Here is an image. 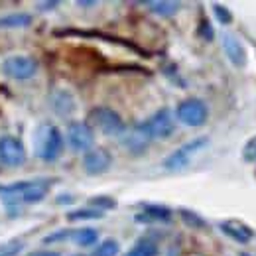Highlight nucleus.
I'll use <instances>...</instances> for the list:
<instances>
[{
  "mask_svg": "<svg viewBox=\"0 0 256 256\" xmlns=\"http://www.w3.org/2000/svg\"><path fill=\"white\" fill-rule=\"evenodd\" d=\"M52 190V180H34V182H16L12 186L0 188V199L4 205L20 203H40L48 197Z\"/></svg>",
  "mask_w": 256,
  "mask_h": 256,
  "instance_id": "f257e3e1",
  "label": "nucleus"
},
{
  "mask_svg": "<svg viewBox=\"0 0 256 256\" xmlns=\"http://www.w3.org/2000/svg\"><path fill=\"white\" fill-rule=\"evenodd\" d=\"M36 156L44 162H56L64 152V136L62 130L54 124H42L34 136Z\"/></svg>",
  "mask_w": 256,
  "mask_h": 256,
  "instance_id": "f03ea898",
  "label": "nucleus"
},
{
  "mask_svg": "<svg viewBox=\"0 0 256 256\" xmlns=\"http://www.w3.org/2000/svg\"><path fill=\"white\" fill-rule=\"evenodd\" d=\"M87 124L91 128H96L100 134L104 136H122L124 134V122L120 118V114L108 106H95L89 110V116H87Z\"/></svg>",
  "mask_w": 256,
  "mask_h": 256,
  "instance_id": "7ed1b4c3",
  "label": "nucleus"
},
{
  "mask_svg": "<svg viewBox=\"0 0 256 256\" xmlns=\"http://www.w3.org/2000/svg\"><path fill=\"white\" fill-rule=\"evenodd\" d=\"M140 128L150 138V142L152 140H166L176 130V116H174V112L170 108H160L150 118L140 122Z\"/></svg>",
  "mask_w": 256,
  "mask_h": 256,
  "instance_id": "20e7f679",
  "label": "nucleus"
},
{
  "mask_svg": "<svg viewBox=\"0 0 256 256\" xmlns=\"http://www.w3.org/2000/svg\"><path fill=\"white\" fill-rule=\"evenodd\" d=\"M176 118L186 124L190 128H197V126H203L209 118V108L205 104V100L201 98H186L178 104V110H176Z\"/></svg>",
  "mask_w": 256,
  "mask_h": 256,
  "instance_id": "39448f33",
  "label": "nucleus"
},
{
  "mask_svg": "<svg viewBox=\"0 0 256 256\" xmlns=\"http://www.w3.org/2000/svg\"><path fill=\"white\" fill-rule=\"evenodd\" d=\"M207 142H209V140H207L205 136H203V138L190 140L188 144L180 146L176 152H172V154L164 160V168H166V170H170V172H176V170H184V168H188L193 156H195L203 146H207Z\"/></svg>",
  "mask_w": 256,
  "mask_h": 256,
  "instance_id": "423d86ee",
  "label": "nucleus"
},
{
  "mask_svg": "<svg viewBox=\"0 0 256 256\" xmlns=\"http://www.w3.org/2000/svg\"><path fill=\"white\" fill-rule=\"evenodd\" d=\"M2 71L10 79L28 81L38 73V62L30 56H12L2 64Z\"/></svg>",
  "mask_w": 256,
  "mask_h": 256,
  "instance_id": "0eeeda50",
  "label": "nucleus"
},
{
  "mask_svg": "<svg viewBox=\"0 0 256 256\" xmlns=\"http://www.w3.org/2000/svg\"><path fill=\"white\" fill-rule=\"evenodd\" d=\"M67 142L77 152H89L95 144V132L87 122H69Z\"/></svg>",
  "mask_w": 256,
  "mask_h": 256,
  "instance_id": "6e6552de",
  "label": "nucleus"
},
{
  "mask_svg": "<svg viewBox=\"0 0 256 256\" xmlns=\"http://www.w3.org/2000/svg\"><path fill=\"white\" fill-rule=\"evenodd\" d=\"M0 162L10 168H18L26 162L24 144L16 136H2L0 138Z\"/></svg>",
  "mask_w": 256,
  "mask_h": 256,
  "instance_id": "1a4fd4ad",
  "label": "nucleus"
},
{
  "mask_svg": "<svg viewBox=\"0 0 256 256\" xmlns=\"http://www.w3.org/2000/svg\"><path fill=\"white\" fill-rule=\"evenodd\" d=\"M112 164V156L104 148H91L83 156V170L87 176H100L106 174Z\"/></svg>",
  "mask_w": 256,
  "mask_h": 256,
  "instance_id": "9d476101",
  "label": "nucleus"
},
{
  "mask_svg": "<svg viewBox=\"0 0 256 256\" xmlns=\"http://www.w3.org/2000/svg\"><path fill=\"white\" fill-rule=\"evenodd\" d=\"M221 40H223V50L226 58H228V62L234 67H244L246 65V52H244V46L238 42V38L224 32L221 36Z\"/></svg>",
  "mask_w": 256,
  "mask_h": 256,
  "instance_id": "9b49d317",
  "label": "nucleus"
},
{
  "mask_svg": "<svg viewBox=\"0 0 256 256\" xmlns=\"http://www.w3.org/2000/svg\"><path fill=\"white\" fill-rule=\"evenodd\" d=\"M136 223H168L172 221V209L164 205H144V211L134 217Z\"/></svg>",
  "mask_w": 256,
  "mask_h": 256,
  "instance_id": "f8f14e48",
  "label": "nucleus"
},
{
  "mask_svg": "<svg viewBox=\"0 0 256 256\" xmlns=\"http://www.w3.org/2000/svg\"><path fill=\"white\" fill-rule=\"evenodd\" d=\"M221 230H223L228 238H232V240H236L240 244H246L254 236L252 228L246 226L244 223H240V221H223L221 223Z\"/></svg>",
  "mask_w": 256,
  "mask_h": 256,
  "instance_id": "ddd939ff",
  "label": "nucleus"
},
{
  "mask_svg": "<svg viewBox=\"0 0 256 256\" xmlns=\"http://www.w3.org/2000/svg\"><path fill=\"white\" fill-rule=\"evenodd\" d=\"M122 142H124V146H126L130 152H134V154H142V150H146V146L150 144V138L142 132V128L140 124H136V126H132L130 130H124V134H122Z\"/></svg>",
  "mask_w": 256,
  "mask_h": 256,
  "instance_id": "4468645a",
  "label": "nucleus"
},
{
  "mask_svg": "<svg viewBox=\"0 0 256 256\" xmlns=\"http://www.w3.org/2000/svg\"><path fill=\"white\" fill-rule=\"evenodd\" d=\"M148 8L164 18H170V16H176L182 8L180 2H172V0H154V2H148Z\"/></svg>",
  "mask_w": 256,
  "mask_h": 256,
  "instance_id": "2eb2a0df",
  "label": "nucleus"
},
{
  "mask_svg": "<svg viewBox=\"0 0 256 256\" xmlns=\"http://www.w3.org/2000/svg\"><path fill=\"white\" fill-rule=\"evenodd\" d=\"M32 24V16L24 12H14L0 16V28H28Z\"/></svg>",
  "mask_w": 256,
  "mask_h": 256,
  "instance_id": "dca6fc26",
  "label": "nucleus"
},
{
  "mask_svg": "<svg viewBox=\"0 0 256 256\" xmlns=\"http://www.w3.org/2000/svg\"><path fill=\"white\" fill-rule=\"evenodd\" d=\"M158 254H160V248H158V244L154 240L140 238V240H136V244L124 256H158Z\"/></svg>",
  "mask_w": 256,
  "mask_h": 256,
  "instance_id": "f3484780",
  "label": "nucleus"
},
{
  "mask_svg": "<svg viewBox=\"0 0 256 256\" xmlns=\"http://www.w3.org/2000/svg\"><path fill=\"white\" fill-rule=\"evenodd\" d=\"M71 238L75 240V244L79 246H93L98 240V232L93 226H85V228H75L71 232Z\"/></svg>",
  "mask_w": 256,
  "mask_h": 256,
  "instance_id": "a211bd4d",
  "label": "nucleus"
},
{
  "mask_svg": "<svg viewBox=\"0 0 256 256\" xmlns=\"http://www.w3.org/2000/svg\"><path fill=\"white\" fill-rule=\"evenodd\" d=\"M54 108H56V112L62 114V116L71 114V112L75 110L73 96L69 95V93H65V91H58L56 96H54Z\"/></svg>",
  "mask_w": 256,
  "mask_h": 256,
  "instance_id": "6ab92c4d",
  "label": "nucleus"
},
{
  "mask_svg": "<svg viewBox=\"0 0 256 256\" xmlns=\"http://www.w3.org/2000/svg\"><path fill=\"white\" fill-rule=\"evenodd\" d=\"M102 211L98 209H75L71 213H67V221H93V219H100Z\"/></svg>",
  "mask_w": 256,
  "mask_h": 256,
  "instance_id": "aec40b11",
  "label": "nucleus"
},
{
  "mask_svg": "<svg viewBox=\"0 0 256 256\" xmlns=\"http://www.w3.org/2000/svg\"><path fill=\"white\" fill-rule=\"evenodd\" d=\"M118 254V242L114 238L102 240L95 248V256H116Z\"/></svg>",
  "mask_w": 256,
  "mask_h": 256,
  "instance_id": "412c9836",
  "label": "nucleus"
},
{
  "mask_svg": "<svg viewBox=\"0 0 256 256\" xmlns=\"http://www.w3.org/2000/svg\"><path fill=\"white\" fill-rule=\"evenodd\" d=\"M180 215H182L184 223L193 226V228H203V226H207L205 219H201V215L193 213V211H190V209H180Z\"/></svg>",
  "mask_w": 256,
  "mask_h": 256,
  "instance_id": "4be33fe9",
  "label": "nucleus"
},
{
  "mask_svg": "<svg viewBox=\"0 0 256 256\" xmlns=\"http://www.w3.org/2000/svg\"><path fill=\"white\" fill-rule=\"evenodd\" d=\"M22 240H8V242H2L0 244V256H16L22 250Z\"/></svg>",
  "mask_w": 256,
  "mask_h": 256,
  "instance_id": "5701e85b",
  "label": "nucleus"
},
{
  "mask_svg": "<svg viewBox=\"0 0 256 256\" xmlns=\"http://www.w3.org/2000/svg\"><path fill=\"white\" fill-rule=\"evenodd\" d=\"M91 205H93V209L104 211V209H114V207H116V201H114L112 197L100 195V197H93V199H91Z\"/></svg>",
  "mask_w": 256,
  "mask_h": 256,
  "instance_id": "b1692460",
  "label": "nucleus"
},
{
  "mask_svg": "<svg viewBox=\"0 0 256 256\" xmlns=\"http://www.w3.org/2000/svg\"><path fill=\"white\" fill-rule=\"evenodd\" d=\"M213 14H215V18L219 20V24H223V26L232 22V14L224 8L223 4H213Z\"/></svg>",
  "mask_w": 256,
  "mask_h": 256,
  "instance_id": "393cba45",
  "label": "nucleus"
},
{
  "mask_svg": "<svg viewBox=\"0 0 256 256\" xmlns=\"http://www.w3.org/2000/svg\"><path fill=\"white\" fill-rule=\"evenodd\" d=\"M242 160L248 162V164H256V136H252L244 148H242Z\"/></svg>",
  "mask_w": 256,
  "mask_h": 256,
  "instance_id": "a878e982",
  "label": "nucleus"
},
{
  "mask_svg": "<svg viewBox=\"0 0 256 256\" xmlns=\"http://www.w3.org/2000/svg\"><path fill=\"white\" fill-rule=\"evenodd\" d=\"M201 30L205 32V40H211V38H213V32L209 30V24H207L205 20H203V28H199V32H201Z\"/></svg>",
  "mask_w": 256,
  "mask_h": 256,
  "instance_id": "bb28decb",
  "label": "nucleus"
},
{
  "mask_svg": "<svg viewBox=\"0 0 256 256\" xmlns=\"http://www.w3.org/2000/svg\"><path fill=\"white\" fill-rule=\"evenodd\" d=\"M30 256H62L60 252H54V250H40V252H34Z\"/></svg>",
  "mask_w": 256,
  "mask_h": 256,
  "instance_id": "cd10ccee",
  "label": "nucleus"
},
{
  "mask_svg": "<svg viewBox=\"0 0 256 256\" xmlns=\"http://www.w3.org/2000/svg\"><path fill=\"white\" fill-rule=\"evenodd\" d=\"M58 6V2H40L38 4V8H56Z\"/></svg>",
  "mask_w": 256,
  "mask_h": 256,
  "instance_id": "c85d7f7f",
  "label": "nucleus"
},
{
  "mask_svg": "<svg viewBox=\"0 0 256 256\" xmlns=\"http://www.w3.org/2000/svg\"><path fill=\"white\" fill-rule=\"evenodd\" d=\"M95 2H79V6H93Z\"/></svg>",
  "mask_w": 256,
  "mask_h": 256,
  "instance_id": "c756f323",
  "label": "nucleus"
},
{
  "mask_svg": "<svg viewBox=\"0 0 256 256\" xmlns=\"http://www.w3.org/2000/svg\"><path fill=\"white\" fill-rule=\"evenodd\" d=\"M75 256H85V254H75Z\"/></svg>",
  "mask_w": 256,
  "mask_h": 256,
  "instance_id": "7c9ffc66",
  "label": "nucleus"
}]
</instances>
